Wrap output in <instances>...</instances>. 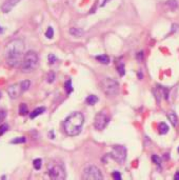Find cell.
Here are the masks:
<instances>
[{"label": "cell", "instance_id": "cell-12", "mask_svg": "<svg viewBox=\"0 0 179 180\" xmlns=\"http://www.w3.org/2000/svg\"><path fill=\"white\" fill-rule=\"evenodd\" d=\"M167 118H169V120L171 121V123L173 124V126H177V123H178V118H177V115H176L175 113L169 112V113H167Z\"/></svg>", "mask_w": 179, "mask_h": 180}, {"label": "cell", "instance_id": "cell-23", "mask_svg": "<svg viewBox=\"0 0 179 180\" xmlns=\"http://www.w3.org/2000/svg\"><path fill=\"white\" fill-rule=\"evenodd\" d=\"M45 36H47L49 39L53 38V36H54V31H53V28H52V27H49V28H48L47 32H45Z\"/></svg>", "mask_w": 179, "mask_h": 180}, {"label": "cell", "instance_id": "cell-6", "mask_svg": "<svg viewBox=\"0 0 179 180\" xmlns=\"http://www.w3.org/2000/svg\"><path fill=\"white\" fill-rule=\"evenodd\" d=\"M103 176L100 170L95 165H89L83 171V179L85 180H100Z\"/></svg>", "mask_w": 179, "mask_h": 180}, {"label": "cell", "instance_id": "cell-24", "mask_svg": "<svg viewBox=\"0 0 179 180\" xmlns=\"http://www.w3.org/2000/svg\"><path fill=\"white\" fill-rule=\"evenodd\" d=\"M23 142H25L24 137H18V138H16V139H14V140L11 141V143L17 144V143H23Z\"/></svg>", "mask_w": 179, "mask_h": 180}, {"label": "cell", "instance_id": "cell-14", "mask_svg": "<svg viewBox=\"0 0 179 180\" xmlns=\"http://www.w3.org/2000/svg\"><path fill=\"white\" fill-rule=\"evenodd\" d=\"M96 59L102 64H108L110 62V57L106 56V55H100V56H97Z\"/></svg>", "mask_w": 179, "mask_h": 180}, {"label": "cell", "instance_id": "cell-29", "mask_svg": "<svg viewBox=\"0 0 179 180\" xmlns=\"http://www.w3.org/2000/svg\"><path fill=\"white\" fill-rule=\"evenodd\" d=\"M54 79H55V74L54 73H50V74L48 75V77H47V81H48V82L52 83L54 81Z\"/></svg>", "mask_w": 179, "mask_h": 180}, {"label": "cell", "instance_id": "cell-25", "mask_svg": "<svg viewBox=\"0 0 179 180\" xmlns=\"http://www.w3.org/2000/svg\"><path fill=\"white\" fill-rule=\"evenodd\" d=\"M56 61H57V58L55 55H53V54L49 55V63H50V64H54Z\"/></svg>", "mask_w": 179, "mask_h": 180}, {"label": "cell", "instance_id": "cell-31", "mask_svg": "<svg viewBox=\"0 0 179 180\" xmlns=\"http://www.w3.org/2000/svg\"><path fill=\"white\" fill-rule=\"evenodd\" d=\"M5 116H7V113H5L4 111H0V122H1V121L5 118Z\"/></svg>", "mask_w": 179, "mask_h": 180}, {"label": "cell", "instance_id": "cell-2", "mask_svg": "<svg viewBox=\"0 0 179 180\" xmlns=\"http://www.w3.org/2000/svg\"><path fill=\"white\" fill-rule=\"evenodd\" d=\"M84 117L81 113L75 112L64 120V132L69 136H77L81 133Z\"/></svg>", "mask_w": 179, "mask_h": 180}, {"label": "cell", "instance_id": "cell-1", "mask_svg": "<svg viewBox=\"0 0 179 180\" xmlns=\"http://www.w3.org/2000/svg\"><path fill=\"white\" fill-rule=\"evenodd\" d=\"M24 56V43L20 39H14L5 46L4 57L7 63L12 68L21 64Z\"/></svg>", "mask_w": 179, "mask_h": 180}, {"label": "cell", "instance_id": "cell-7", "mask_svg": "<svg viewBox=\"0 0 179 180\" xmlns=\"http://www.w3.org/2000/svg\"><path fill=\"white\" fill-rule=\"evenodd\" d=\"M109 120H110V117H109V115L106 114V112H105V111L99 112L96 116H95V119H94L95 129L98 131H102L106 126H108Z\"/></svg>", "mask_w": 179, "mask_h": 180}, {"label": "cell", "instance_id": "cell-37", "mask_svg": "<svg viewBox=\"0 0 179 180\" xmlns=\"http://www.w3.org/2000/svg\"><path fill=\"white\" fill-rule=\"evenodd\" d=\"M0 96H1V93H0Z\"/></svg>", "mask_w": 179, "mask_h": 180}, {"label": "cell", "instance_id": "cell-22", "mask_svg": "<svg viewBox=\"0 0 179 180\" xmlns=\"http://www.w3.org/2000/svg\"><path fill=\"white\" fill-rule=\"evenodd\" d=\"M70 33H71L72 35H74V36H76V37H79L80 35L82 34V31L78 30V28H72L71 30H70Z\"/></svg>", "mask_w": 179, "mask_h": 180}, {"label": "cell", "instance_id": "cell-27", "mask_svg": "<svg viewBox=\"0 0 179 180\" xmlns=\"http://www.w3.org/2000/svg\"><path fill=\"white\" fill-rule=\"evenodd\" d=\"M152 160L154 161L157 165H160L161 164V159H160V157H158L157 155H153L152 156Z\"/></svg>", "mask_w": 179, "mask_h": 180}, {"label": "cell", "instance_id": "cell-17", "mask_svg": "<svg viewBox=\"0 0 179 180\" xmlns=\"http://www.w3.org/2000/svg\"><path fill=\"white\" fill-rule=\"evenodd\" d=\"M19 113H20V115H27L28 113V105L25 103H21L20 104V106H19Z\"/></svg>", "mask_w": 179, "mask_h": 180}, {"label": "cell", "instance_id": "cell-3", "mask_svg": "<svg viewBox=\"0 0 179 180\" xmlns=\"http://www.w3.org/2000/svg\"><path fill=\"white\" fill-rule=\"evenodd\" d=\"M38 62H39V58L37 53L34 51H30L24 54L22 62L21 64H20V69H21V71L24 72V73H30V72L34 71V69L37 68Z\"/></svg>", "mask_w": 179, "mask_h": 180}, {"label": "cell", "instance_id": "cell-26", "mask_svg": "<svg viewBox=\"0 0 179 180\" xmlns=\"http://www.w3.org/2000/svg\"><path fill=\"white\" fill-rule=\"evenodd\" d=\"M117 69H118V73H119L120 76H123V75L125 74V65H123V64L118 65Z\"/></svg>", "mask_w": 179, "mask_h": 180}, {"label": "cell", "instance_id": "cell-15", "mask_svg": "<svg viewBox=\"0 0 179 180\" xmlns=\"http://www.w3.org/2000/svg\"><path fill=\"white\" fill-rule=\"evenodd\" d=\"M97 101H98V97L95 95H90L88 96V98H86V103H88L89 105H94Z\"/></svg>", "mask_w": 179, "mask_h": 180}, {"label": "cell", "instance_id": "cell-28", "mask_svg": "<svg viewBox=\"0 0 179 180\" xmlns=\"http://www.w3.org/2000/svg\"><path fill=\"white\" fill-rule=\"evenodd\" d=\"M8 124H2V126H0V135H2V134H4L5 132L8 131Z\"/></svg>", "mask_w": 179, "mask_h": 180}, {"label": "cell", "instance_id": "cell-11", "mask_svg": "<svg viewBox=\"0 0 179 180\" xmlns=\"http://www.w3.org/2000/svg\"><path fill=\"white\" fill-rule=\"evenodd\" d=\"M20 1H21V0H5L4 3L1 5L2 12H3V13H10Z\"/></svg>", "mask_w": 179, "mask_h": 180}, {"label": "cell", "instance_id": "cell-32", "mask_svg": "<svg viewBox=\"0 0 179 180\" xmlns=\"http://www.w3.org/2000/svg\"><path fill=\"white\" fill-rule=\"evenodd\" d=\"M137 59L138 60H142L143 59V52H139L137 54Z\"/></svg>", "mask_w": 179, "mask_h": 180}, {"label": "cell", "instance_id": "cell-30", "mask_svg": "<svg viewBox=\"0 0 179 180\" xmlns=\"http://www.w3.org/2000/svg\"><path fill=\"white\" fill-rule=\"evenodd\" d=\"M112 176H113V178L115 180H121V175L119 172H117V171H115V172H113V174H112Z\"/></svg>", "mask_w": 179, "mask_h": 180}, {"label": "cell", "instance_id": "cell-8", "mask_svg": "<svg viewBox=\"0 0 179 180\" xmlns=\"http://www.w3.org/2000/svg\"><path fill=\"white\" fill-rule=\"evenodd\" d=\"M49 176L53 180H63L65 179V171L59 164L53 165L49 170Z\"/></svg>", "mask_w": 179, "mask_h": 180}, {"label": "cell", "instance_id": "cell-10", "mask_svg": "<svg viewBox=\"0 0 179 180\" xmlns=\"http://www.w3.org/2000/svg\"><path fill=\"white\" fill-rule=\"evenodd\" d=\"M154 94L156 96L157 101H160L161 97H163L164 99H167V96H169V90L163 88V86H161V85H157V86H155V89H154Z\"/></svg>", "mask_w": 179, "mask_h": 180}, {"label": "cell", "instance_id": "cell-16", "mask_svg": "<svg viewBox=\"0 0 179 180\" xmlns=\"http://www.w3.org/2000/svg\"><path fill=\"white\" fill-rule=\"evenodd\" d=\"M159 133L160 134H162V135H164V134H166L167 132H169V126H167L166 123H164V122H161L160 124H159Z\"/></svg>", "mask_w": 179, "mask_h": 180}, {"label": "cell", "instance_id": "cell-4", "mask_svg": "<svg viewBox=\"0 0 179 180\" xmlns=\"http://www.w3.org/2000/svg\"><path fill=\"white\" fill-rule=\"evenodd\" d=\"M101 90L108 96H116L119 92V83L113 78H105L101 81Z\"/></svg>", "mask_w": 179, "mask_h": 180}, {"label": "cell", "instance_id": "cell-21", "mask_svg": "<svg viewBox=\"0 0 179 180\" xmlns=\"http://www.w3.org/2000/svg\"><path fill=\"white\" fill-rule=\"evenodd\" d=\"M166 5L171 8V10H176L178 7V3L176 0H169V1L166 2Z\"/></svg>", "mask_w": 179, "mask_h": 180}, {"label": "cell", "instance_id": "cell-20", "mask_svg": "<svg viewBox=\"0 0 179 180\" xmlns=\"http://www.w3.org/2000/svg\"><path fill=\"white\" fill-rule=\"evenodd\" d=\"M33 165H34V169L35 170H37V171L40 170L41 169V165H42V160L39 158L35 159V160L33 161Z\"/></svg>", "mask_w": 179, "mask_h": 180}, {"label": "cell", "instance_id": "cell-35", "mask_svg": "<svg viewBox=\"0 0 179 180\" xmlns=\"http://www.w3.org/2000/svg\"><path fill=\"white\" fill-rule=\"evenodd\" d=\"M2 32H3V30H2V28H1V27H0V34H1V33H2Z\"/></svg>", "mask_w": 179, "mask_h": 180}, {"label": "cell", "instance_id": "cell-13", "mask_svg": "<svg viewBox=\"0 0 179 180\" xmlns=\"http://www.w3.org/2000/svg\"><path fill=\"white\" fill-rule=\"evenodd\" d=\"M44 111H45V107H43V106H41V107H37V109H35L34 110L33 112L31 113V118L32 119H34V118H36L37 116H39V115H41L42 113H44Z\"/></svg>", "mask_w": 179, "mask_h": 180}, {"label": "cell", "instance_id": "cell-33", "mask_svg": "<svg viewBox=\"0 0 179 180\" xmlns=\"http://www.w3.org/2000/svg\"><path fill=\"white\" fill-rule=\"evenodd\" d=\"M175 179H176V180H179V172L176 173V175H175Z\"/></svg>", "mask_w": 179, "mask_h": 180}, {"label": "cell", "instance_id": "cell-18", "mask_svg": "<svg viewBox=\"0 0 179 180\" xmlns=\"http://www.w3.org/2000/svg\"><path fill=\"white\" fill-rule=\"evenodd\" d=\"M20 85H21L22 91L27 92L28 90L31 88V82L28 80H24V81H21V82H20Z\"/></svg>", "mask_w": 179, "mask_h": 180}, {"label": "cell", "instance_id": "cell-19", "mask_svg": "<svg viewBox=\"0 0 179 180\" xmlns=\"http://www.w3.org/2000/svg\"><path fill=\"white\" fill-rule=\"evenodd\" d=\"M64 89L68 94H71L73 92V86H72V81L71 80H68L66 82L64 83Z\"/></svg>", "mask_w": 179, "mask_h": 180}, {"label": "cell", "instance_id": "cell-36", "mask_svg": "<svg viewBox=\"0 0 179 180\" xmlns=\"http://www.w3.org/2000/svg\"><path fill=\"white\" fill-rule=\"evenodd\" d=\"M178 152H179V147H178Z\"/></svg>", "mask_w": 179, "mask_h": 180}, {"label": "cell", "instance_id": "cell-34", "mask_svg": "<svg viewBox=\"0 0 179 180\" xmlns=\"http://www.w3.org/2000/svg\"><path fill=\"white\" fill-rule=\"evenodd\" d=\"M108 1H109V0H103V1H102V3H101V7H102V5H105V4Z\"/></svg>", "mask_w": 179, "mask_h": 180}, {"label": "cell", "instance_id": "cell-5", "mask_svg": "<svg viewBox=\"0 0 179 180\" xmlns=\"http://www.w3.org/2000/svg\"><path fill=\"white\" fill-rule=\"evenodd\" d=\"M111 157L117 163L122 164L126 159V149L123 146H114L111 151Z\"/></svg>", "mask_w": 179, "mask_h": 180}, {"label": "cell", "instance_id": "cell-9", "mask_svg": "<svg viewBox=\"0 0 179 180\" xmlns=\"http://www.w3.org/2000/svg\"><path fill=\"white\" fill-rule=\"evenodd\" d=\"M21 93H23V91H22L20 83L13 85L8 89V94L11 97V99H16V98H18L19 96L21 95Z\"/></svg>", "mask_w": 179, "mask_h": 180}]
</instances>
